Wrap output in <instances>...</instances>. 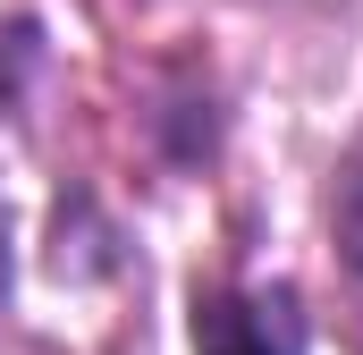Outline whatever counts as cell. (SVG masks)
<instances>
[{"mask_svg":"<svg viewBox=\"0 0 363 355\" xmlns=\"http://www.w3.org/2000/svg\"><path fill=\"white\" fill-rule=\"evenodd\" d=\"M194 355H304V313L287 288H203Z\"/></svg>","mask_w":363,"mask_h":355,"instance_id":"1","label":"cell"},{"mask_svg":"<svg viewBox=\"0 0 363 355\" xmlns=\"http://www.w3.org/2000/svg\"><path fill=\"white\" fill-rule=\"evenodd\" d=\"M330 212H338V246H347V263L363 271V144H355V161L338 170V203H330Z\"/></svg>","mask_w":363,"mask_h":355,"instance_id":"2","label":"cell"},{"mask_svg":"<svg viewBox=\"0 0 363 355\" xmlns=\"http://www.w3.org/2000/svg\"><path fill=\"white\" fill-rule=\"evenodd\" d=\"M0 279H9V220H0Z\"/></svg>","mask_w":363,"mask_h":355,"instance_id":"3","label":"cell"}]
</instances>
